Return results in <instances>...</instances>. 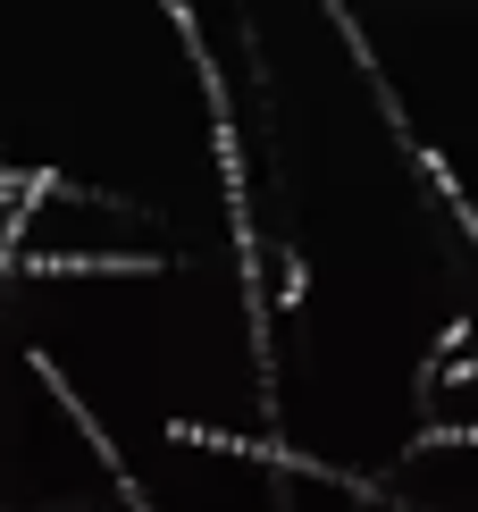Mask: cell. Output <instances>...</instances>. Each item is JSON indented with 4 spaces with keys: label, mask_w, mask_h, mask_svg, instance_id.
Instances as JSON below:
<instances>
[{
    "label": "cell",
    "mask_w": 478,
    "mask_h": 512,
    "mask_svg": "<svg viewBox=\"0 0 478 512\" xmlns=\"http://www.w3.org/2000/svg\"><path fill=\"white\" fill-rule=\"evenodd\" d=\"M26 277H168V261L160 252H26L17 261Z\"/></svg>",
    "instance_id": "obj_1"
},
{
    "label": "cell",
    "mask_w": 478,
    "mask_h": 512,
    "mask_svg": "<svg viewBox=\"0 0 478 512\" xmlns=\"http://www.w3.org/2000/svg\"><path fill=\"white\" fill-rule=\"evenodd\" d=\"M420 168H428V185H437V194H445V210H453V219H462V236L478 244V210L462 202V177H453V168H445L437 152H428V143H420Z\"/></svg>",
    "instance_id": "obj_2"
},
{
    "label": "cell",
    "mask_w": 478,
    "mask_h": 512,
    "mask_svg": "<svg viewBox=\"0 0 478 512\" xmlns=\"http://www.w3.org/2000/svg\"><path fill=\"white\" fill-rule=\"evenodd\" d=\"M428 445H478V420H462V429H420L411 454H428Z\"/></svg>",
    "instance_id": "obj_3"
},
{
    "label": "cell",
    "mask_w": 478,
    "mask_h": 512,
    "mask_svg": "<svg viewBox=\"0 0 478 512\" xmlns=\"http://www.w3.org/2000/svg\"><path fill=\"white\" fill-rule=\"evenodd\" d=\"M462 345H470V311H462V319H445V336H437V353H445V361H462Z\"/></svg>",
    "instance_id": "obj_4"
}]
</instances>
